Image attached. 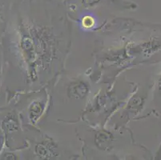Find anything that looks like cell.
<instances>
[{
  "instance_id": "6da1fadb",
  "label": "cell",
  "mask_w": 161,
  "mask_h": 160,
  "mask_svg": "<svg viewBox=\"0 0 161 160\" xmlns=\"http://www.w3.org/2000/svg\"><path fill=\"white\" fill-rule=\"evenodd\" d=\"M3 24V16L2 7H0V29H2Z\"/></svg>"
},
{
  "instance_id": "7a4b0ae2",
  "label": "cell",
  "mask_w": 161,
  "mask_h": 160,
  "mask_svg": "<svg viewBox=\"0 0 161 160\" xmlns=\"http://www.w3.org/2000/svg\"><path fill=\"white\" fill-rule=\"evenodd\" d=\"M0 77H1V61H0Z\"/></svg>"
}]
</instances>
